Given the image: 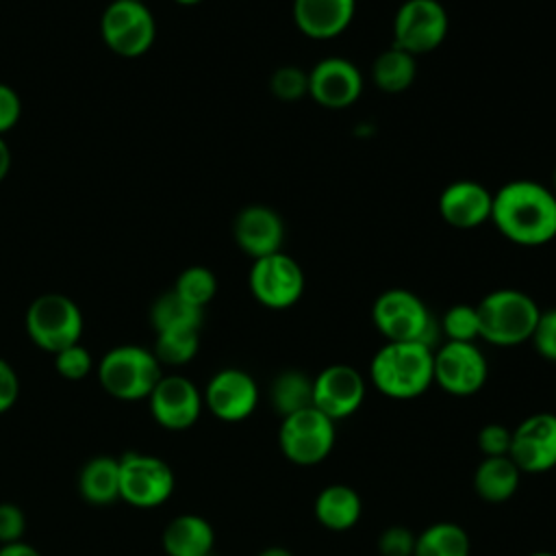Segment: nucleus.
<instances>
[{
    "label": "nucleus",
    "instance_id": "30",
    "mask_svg": "<svg viewBox=\"0 0 556 556\" xmlns=\"http://www.w3.org/2000/svg\"><path fill=\"white\" fill-rule=\"evenodd\" d=\"M174 291L189 304L204 308L217 293V278L208 267L191 265L178 274Z\"/></svg>",
    "mask_w": 556,
    "mask_h": 556
},
{
    "label": "nucleus",
    "instance_id": "42",
    "mask_svg": "<svg viewBox=\"0 0 556 556\" xmlns=\"http://www.w3.org/2000/svg\"><path fill=\"white\" fill-rule=\"evenodd\" d=\"M256 556H293L287 547H280V545H271V547H265L261 549Z\"/></svg>",
    "mask_w": 556,
    "mask_h": 556
},
{
    "label": "nucleus",
    "instance_id": "34",
    "mask_svg": "<svg viewBox=\"0 0 556 556\" xmlns=\"http://www.w3.org/2000/svg\"><path fill=\"white\" fill-rule=\"evenodd\" d=\"M510 439L513 430L504 424H486L478 432V450L482 452V458L489 456H508L510 452Z\"/></svg>",
    "mask_w": 556,
    "mask_h": 556
},
{
    "label": "nucleus",
    "instance_id": "41",
    "mask_svg": "<svg viewBox=\"0 0 556 556\" xmlns=\"http://www.w3.org/2000/svg\"><path fill=\"white\" fill-rule=\"evenodd\" d=\"M9 169H11V150L4 141V137H0V182L7 178Z\"/></svg>",
    "mask_w": 556,
    "mask_h": 556
},
{
    "label": "nucleus",
    "instance_id": "32",
    "mask_svg": "<svg viewBox=\"0 0 556 556\" xmlns=\"http://www.w3.org/2000/svg\"><path fill=\"white\" fill-rule=\"evenodd\" d=\"M269 89L278 100L295 102L308 96V72L295 65H282L271 74Z\"/></svg>",
    "mask_w": 556,
    "mask_h": 556
},
{
    "label": "nucleus",
    "instance_id": "26",
    "mask_svg": "<svg viewBox=\"0 0 556 556\" xmlns=\"http://www.w3.org/2000/svg\"><path fill=\"white\" fill-rule=\"evenodd\" d=\"M417 76V61L406 50L391 46L382 50L374 65H371V78L378 85V89L387 93H400L413 85Z\"/></svg>",
    "mask_w": 556,
    "mask_h": 556
},
{
    "label": "nucleus",
    "instance_id": "21",
    "mask_svg": "<svg viewBox=\"0 0 556 556\" xmlns=\"http://www.w3.org/2000/svg\"><path fill=\"white\" fill-rule=\"evenodd\" d=\"M161 543L167 556H211L215 530L202 515L182 513L163 528Z\"/></svg>",
    "mask_w": 556,
    "mask_h": 556
},
{
    "label": "nucleus",
    "instance_id": "23",
    "mask_svg": "<svg viewBox=\"0 0 556 556\" xmlns=\"http://www.w3.org/2000/svg\"><path fill=\"white\" fill-rule=\"evenodd\" d=\"M519 480L521 471L510 456H489L473 471V491L489 504H502L517 493Z\"/></svg>",
    "mask_w": 556,
    "mask_h": 556
},
{
    "label": "nucleus",
    "instance_id": "24",
    "mask_svg": "<svg viewBox=\"0 0 556 556\" xmlns=\"http://www.w3.org/2000/svg\"><path fill=\"white\" fill-rule=\"evenodd\" d=\"M78 493L93 506H109L119 500V460L115 456H93L78 473Z\"/></svg>",
    "mask_w": 556,
    "mask_h": 556
},
{
    "label": "nucleus",
    "instance_id": "33",
    "mask_svg": "<svg viewBox=\"0 0 556 556\" xmlns=\"http://www.w3.org/2000/svg\"><path fill=\"white\" fill-rule=\"evenodd\" d=\"M54 356V369L61 378L65 380H83L93 371V358L91 352L78 341L74 345H67L63 350H59Z\"/></svg>",
    "mask_w": 556,
    "mask_h": 556
},
{
    "label": "nucleus",
    "instance_id": "27",
    "mask_svg": "<svg viewBox=\"0 0 556 556\" xmlns=\"http://www.w3.org/2000/svg\"><path fill=\"white\" fill-rule=\"evenodd\" d=\"M202 319H204V308L189 304L174 289L167 293H161L150 308V321L154 332L200 330Z\"/></svg>",
    "mask_w": 556,
    "mask_h": 556
},
{
    "label": "nucleus",
    "instance_id": "5",
    "mask_svg": "<svg viewBox=\"0 0 556 556\" xmlns=\"http://www.w3.org/2000/svg\"><path fill=\"white\" fill-rule=\"evenodd\" d=\"M371 321L387 341H419L430 348L441 330L426 302L402 287L387 289L374 300Z\"/></svg>",
    "mask_w": 556,
    "mask_h": 556
},
{
    "label": "nucleus",
    "instance_id": "14",
    "mask_svg": "<svg viewBox=\"0 0 556 556\" xmlns=\"http://www.w3.org/2000/svg\"><path fill=\"white\" fill-rule=\"evenodd\" d=\"M258 397L256 380L239 367H224L215 371L202 391L204 406L213 417L226 424L248 419L256 410Z\"/></svg>",
    "mask_w": 556,
    "mask_h": 556
},
{
    "label": "nucleus",
    "instance_id": "17",
    "mask_svg": "<svg viewBox=\"0 0 556 556\" xmlns=\"http://www.w3.org/2000/svg\"><path fill=\"white\" fill-rule=\"evenodd\" d=\"M361 91L363 74L345 56H324L308 70V96L326 109H345Z\"/></svg>",
    "mask_w": 556,
    "mask_h": 556
},
{
    "label": "nucleus",
    "instance_id": "12",
    "mask_svg": "<svg viewBox=\"0 0 556 556\" xmlns=\"http://www.w3.org/2000/svg\"><path fill=\"white\" fill-rule=\"evenodd\" d=\"M432 376L445 393L467 397L484 387L489 363L476 343L445 341L432 352Z\"/></svg>",
    "mask_w": 556,
    "mask_h": 556
},
{
    "label": "nucleus",
    "instance_id": "35",
    "mask_svg": "<svg viewBox=\"0 0 556 556\" xmlns=\"http://www.w3.org/2000/svg\"><path fill=\"white\" fill-rule=\"evenodd\" d=\"M530 341L543 358L556 363V308L541 311Z\"/></svg>",
    "mask_w": 556,
    "mask_h": 556
},
{
    "label": "nucleus",
    "instance_id": "36",
    "mask_svg": "<svg viewBox=\"0 0 556 556\" xmlns=\"http://www.w3.org/2000/svg\"><path fill=\"white\" fill-rule=\"evenodd\" d=\"M415 532L404 526H389L378 536L380 556H413Z\"/></svg>",
    "mask_w": 556,
    "mask_h": 556
},
{
    "label": "nucleus",
    "instance_id": "43",
    "mask_svg": "<svg viewBox=\"0 0 556 556\" xmlns=\"http://www.w3.org/2000/svg\"><path fill=\"white\" fill-rule=\"evenodd\" d=\"M174 2L185 4V7H191V4H198V2H202V0H174Z\"/></svg>",
    "mask_w": 556,
    "mask_h": 556
},
{
    "label": "nucleus",
    "instance_id": "19",
    "mask_svg": "<svg viewBox=\"0 0 556 556\" xmlns=\"http://www.w3.org/2000/svg\"><path fill=\"white\" fill-rule=\"evenodd\" d=\"M439 215L454 228H476L491 219L493 193L478 180H454L439 195Z\"/></svg>",
    "mask_w": 556,
    "mask_h": 556
},
{
    "label": "nucleus",
    "instance_id": "39",
    "mask_svg": "<svg viewBox=\"0 0 556 556\" xmlns=\"http://www.w3.org/2000/svg\"><path fill=\"white\" fill-rule=\"evenodd\" d=\"M20 397V376L9 361L0 356V415L11 410Z\"/></svg>",
    "mask_w": 556,
    "mask_h": 556
},
{
    "label": "nucleus",
    "instance_id": "4",
    "mask_svg": "<svg viewBox=\"0 0 556 556\" xmlns=\"http://www.w3.org/2000/svg\"><path fill=\"white\" fill-rule=\"evenodd\" d=\"M100 387L115 400H148L163 376V365L152 350L135 343L111 348L96 365Z\"/></svg>",
    "mask_w": 556,
    "mask_h": 556
},
{
    "label": "nucleus",
    "instance_id": "29",
    "mask_svg": "<svg viewBox=\"0 0 556 556\" xmlns=\"http://www.w3.org/2000/svg\"><path fill=\"white\" fill-rule=\"evenodd\" d=\"M200 350V330H163L154 339V356L161 365L180 367L195 358Z\"/></svg>",
    "mask_w": 556,
    "mask_h": 556
},
{
    "label": "nucleus",
    "instance_id": "20",
    "mask_svg": "<svg viewBox=\"0 0 556 556\" xmlns=\"http://www.w3.org/2000/svg\"><path fill=\"white\" fill-rule=\"evenodd\" d=\"M356 11V0H293V22L311 39L341 35Z\"/></svg>",
    "mask_w": 556,
    "mask_h": 556
},
{
    "label": "nucleus",
    "instance_id": "13",
    "mask_svg": "<svg viewBox=\"0 0 556 556\" xmlns=\"http://www.w3.org/2000/svg\"><path fill=\"white\" fill-rule=\"evenodd\" d=\"M152 419L165 430L191 428L204 408L202 391L182 374H163L148 395Z\"/></svg>",
    "mask_w": 556,
    "mask_h": 556
},
{
    "label": "nucleus",
    "instance_id": "45",
    "mask_svg": "<svg viewBox=\"0 0 556 556\" xmlns=\"http://www.w3.org/2000/svg\"><path fill=\"white\" fill-rule=\"evenodd\" d=\"M554 193H556V169H554Z\"/></svg>",
    "mask_w": 556,
    "mask_h": 556
},
{
    "label": "nucleus",
    "instance_id": "18",
    "mask_svg": "<svg viewBox=\"0 0 556 556\" xmlns=\"http://www.w3.org/2000/svg\"><path fill=\"white\" fill-rule=\"evenodd\" d=\"M232 237L241 252H245L250 258H261L280 252L285 241V224L274 208L250 204L235 217Z\"/></svg>",
    "mask_w": 556,
    "mask_h": 556
},
{
    "label": "nucleus",
    "instance_id": "1",
    "mask_svg": "<svg viewBox=\"0 0 556 556\" xmlns=\"http://www.w3.org/2000/svg\"><path fill=\"white\" fill-rule=\"evenodd\" d=\"M489 222L517 245L549 243L556 237V193L539 180H508L493 193Z\"/></svg>",
    "mask_w": 556,
    "mask_h": 556
},
{
    "label": "nucleus",
    "instance_id": "3",
    "mask_svg": "<svg viewBox=\"0 0 556 556\" xmlns=\"http://www.w3.org/2000/svg\"><path fill=\"white\" fill-rule=\"evenodd\" d=\"M480 339L491 345L513 348L530 341L539 321V304L521 289L502 287L486 293L478 304Z\"/></svg>",
    "mask_w": 556,
    "mask_h": 556
},
{
    "label": "nucleus",
    "instance_id": "38",
    "mask_svg": "<svg viewBox=\"0 0 556 556\" xmlns=\"http://www.w3.org/2000/svg\"><path fill=\"white\" fill-rule=\"evenodd\" d=\"M22 117V100L17 91L0 83V137L9 132Z\"/></svg>",
    "mask_w": 556,
    "mask_h": 556
},
{
    "label": "nucleus",
    "instance_id": "22",
    "mask_svg": "<svg viewBox=\"0 0 556 556\" xmlns=\"http://www.w3.org/2000/svg\"><path fill=\"white\" fill-rule=\"evenodd\" d=\"M313 513L319 526L332 532H343L358 523L363 515V500L350 484L334 482L317 493L313 502Z\"/></svg>",
    "mask_w": 556,
    "mask_h": 556
},
{
    "label": "nucleus",
    "instance_id": "25",
    "mask_svg": "<svg viewBox=\"0 0 556 556\" xmlns=\"http://www.w3.org/2000/svg\"><path fill=\"white\" fill-rule=\"evenodd\" d=\"M471 541L454 521H434L415 534L413 556H469Z\"/></svg>",
    "mask_w": 556,
    "mask_h": 556
},
{
    "label": "nucleus",
    "instance_id": "8",
    "mask_svg": "<svg viewBox=\"0 0 556 556\" xmlns=\"http://www.w3.org/2000/svg\"><path fill=\"white\" fill-rule=\"evenodd\" d=\"M337 443V424L315 406L282 417L278 447L293 465L311 467L326 460Z\"/></svg>",
    "mask_w": 556,
    "mask_h": 556
},
{
    "label": "nucleus",
    "instance_id": "6",
    "mask_svg": "<svg viewBox=\"0 0 556 556\" xmlns=\"http://www.w3.org/2000/svg\"><path fill=\"white\" fill-rule=\"evenodd\" d=\"M28 339L43 352L56 354L83 337V313L78 304L63 293H43L35 298L24 317Z\"/></svg>",
    "mask_w": 556,
    "mask_h": 556
},
{
    "label": "nucleus",
    "instance_id": "7",
    "mask_svg": "<svg viewBox=\"0 0 556 556\" xmlns=\"http://www.w3.org/2000/svg\"><path fill=\"white\" fill-rule=\"evenodd\" d=\"M119 500L132 508L150 510L163 506L174 489V469L159 456L126 452L119 458Z\"/></svg>",
    "mask_w": 556,
    "mask_h": 556
},
{
    "label": "nucleus",
    "instance_id": "37",
    "mask_svg": "<svg viewBox=\"0 0 556 556\" xmlns=\"http://www.w3.org/2000/svg\"><path fill=\"white\" fill-rule=\"evenodd\" d=\"M26 532V515L13 502H0V545L22 541Z\"/></svg>",
    "mask_w": 556,
    "mask_h": 556
},
{
    "label": "nucleus",
    "instance_id": "28",
    "mask_svg": "<svg viewBox=\"0 0 556 556\" xmlns=\"http://www.w3.org/2000/svg\"><path fill=\"white\" fill-rule=\"evenodd\" d=\"M269 400L280 417L313 406V378L300 369L280 371L269 389Z\"/></svg>",
    "mask_w": 556,
    "mask_h": 556
},
{
    "label": "nucleus",
    "instance_id": "9",
    "mask_svg": "<svg viewBox=\"0 0 556 556\" xmlns=\"http://www.w3.org/2000/svg\"><path fill=\"white\" fill-rule=\"evenodd\" d=\"M100 35L119 56H141L156 39V20L143 0H113L100 17Z\"/></svg>",
    "mask_w": 556,
    "mask_h": 556
},
{
    "label": "nucleus",
    "instance_id": "11",
    "mask_svg": "<svg viewBox=\"0 0 556 556\" xmlns=\"http://www.w3.org/2000/svg\"><path fill=\"white\" fill-rule=\"evenodd\" d=\"M250 293L265 308L282 311L293 306L304 293V271L289 254L274 252L254 258L248 276Z\"/></svg>",
    "mask_w": 556,
    "mask_h": 556
},
{
    "label": "nucleus",
    "instance_id": "44",
    "mask_svg": "<svg viewBox=\"0 0 556 556\" xmlns=\"http://www.w3.org/2000/svg\"><path fill=\"white\" fill-rule=\"evenodd\" d=\"M528 556H556L554 552H545V549H541V552H532V554H528Z\"/></svg>",
    "mask_w": 556,
    "mask_h": 556
},
{
    "label": "nucleus",
    "instance_id": "40",
    "mask_svg": "<svg viewBox=\"0 0 556 556\" xmlns=\"http://www.w3.org/2000/svg\"><path fill=\"white\" fill-rule=\"evenodd\" d=\"M0 556H41V552L22 539L15 543L0 545Z\"/></svg>",
    "mask_w": 556,
    "mask_h": 556
},
{
    "label": "nucleus",
    "instance_id": "15",
    "mask_svg": "<svg viewBox=\"0 0 556 556\" xmlns=\"http://www.w3.org/2000/svg\"><path fill=\"white\" fill-rule=\"evenodd\" d=\"M510 460L521 473H547L556 467V413H532L513 428Z\"/></svg>",
    "mask_w": 556,
    "mask_h": 556
},
{
    "label": "nucleus",
    "instance_id": "2",
    "mask_svg": "<svg viewBox=\"0 0 556 556\" xmlns=\"http://www.w3.org/2000/svg\"><path fill=\"white\" fill-rule=\"evenodd\" d=\"M432 352L419 341H387L369 363V380L391 400H415L434 384Z\"/></svg>",
    "mask_w": 556,
    "mask_h": 556
},
{
    "label": "nucleus",
    "instance_id": "16",
    "mask_svg": "<svg viewBox=\"0 0 556 556\" xmlns=\"http://www.w3.org/2000/svg\"><path fill=\"white\" fill-rule=\"evenodd\" d=\"M365 393L367 384L363 374L345 363L328 365L313 378V406L334 424L354 415Z\"/></svg>",
    "mask_w": 556,
    "mask_h": 556
},
{
    "label": "nucleus",
    "instance_id": "10",
    "mask_svg": "<svg viewBox=\"0 0 556 556\" xmlns=\"http://www.w3.org/2000/svg\"><path fill=\"white\" fill-rule=\"evenodd\" d=\"M450 28V17L439 0H404L393 17V46L408 54L437 50Z\"/></svg>",
    "mask_w": 556,
    "mask_h": 556
},
{
    "label": "nucleus",
    "instance_id": "31",
    "mask_svg": "<svg viewBox=\"0 0 556 556\" xmlns=\"http://www.w3.org/2000/svg\"><path fill=\"white\" fill-rule=\"evenodd\" d=\"M439 328L445 334V341L476 343V339H480L478 308L473 304H454L443 313Z\"/></svg>",
    "mask_w": 556,
    "mask_h": 556
}]
</instances>
